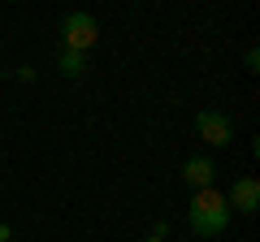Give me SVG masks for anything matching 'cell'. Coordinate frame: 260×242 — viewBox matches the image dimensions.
Returning a JSON list of instances; mask_svg holds the SVG:
<instances>
[{"instance_id":"1","label":"cell","mask_w":260,"mask_h":242,"mask_svg":"<svg viewBox=\"0 0 260 242\" xmlns=\"http://www.w3.org/2000/svg\"><path fill=\"white\" fill-rule=\"evenodd\" d=\"M186 225H191L200 238H217V233H225V225H230V204H225V195L217 186L195 190L191 208H186Z\"/></svg>"},{"instance_id":"2","label":"cell","mask_w":260,"mask_h":242,"mask_svg":"<svg viewBox=\"0 0 260 242\" xmlns=\"http://www.w3.org/2000/svg\"><path fill=\"white\" fill-rule=\"evenodd\" d=\"M95 39H100V22L91 13L74 9V13L61 18V48H70V52H91Z\"/></svg>"},{"instance_id":"3","label":"cell","mask_w":260,"mask_h":242,"mask_svg":"<svg viewBox=\"0 0 260 242\" xmlns=\"http://www.w3.org/2000/svg\"><path fill=\"white\" fill-rule=\"evenodd\" d=\"M195 134H200L208 147H225V143H234V121L225 117L221 108H200L195 112Z\"/></svg>"},{"instance_id":"4","label":"cell","mask_w":260,"mask_h":242,"mask_svg":"<svg viewBox=\"0 0 260 242\" xmlns=\"http://www.w3.org/2000/svg\"><path fill=\"white\" fill-rule=\"evenodd\" d=\"M225 204H230V212L251 216L260 208V182H256V177H239V182L225 190Z\"/></svg>"},{"instance_id":"5","label":"cell","mask_w":260,"mask_h":242,"mask_svg":"<svg viewBox=\"0 0 260 242\" xmlns=\"http://www.w3.org/2000/svg\"><path fill=\"white\" fill-rule=\"evenodd\" d=\"M182 182H186L191 190H208V186L217 182V160H213V156H191V160L182 165Z\"/></svg>"},{"instance_id":"6","label":"cell","mask_w":260,"mask_h":242,"mask_svg":"<svg viewBox=\"0 0 260 242\" xmlns=\"http://www.w3.org/2000/svg\"><path fill=\"white\" fill-rule=\"evenodd\" d=\"M56 69L65 78H83L87 74V52H70V48H56Z\"/></svg>"},{"instance_id":"7","label":"cell","mask_w":260,"mask_h":242,"mask_svg":"<svg viewBox=\"0 0 260 242\" xmlns=\"http://www.w3.org/2000/svg\"><path fill=\"white\" fill-rule=\"evenodd\" d=\"M243 65H247L251 74H256V69H260V52H256V48H247V52H243Z\"/></svg>"},{"instance_id":"8","label":"cell","mask_w":260,"mask_h":242,"mask_svg":"<svg viewBox=\"0 0 260 242\" xmlns=\"http://www.w3.org/2000/svg\"><path fill=\"white\" fill-rule=\"evenodd\" d=\"M152 238L165 242V238H169V221H156V225H152Z\"/></svg>"},{"instance_id":"9","label":"cell","mask_w":260,"mask_h":242,"mask_svg":"<svg viewBox=\"0 0 260 242\" xmlns=\"http://www.w3.org/2000/svg\"><path fill=\"white\" fill-rule=\"evenodd\" d=\"M0 242H9V225H0Z\"/></svg>"},{"instance_id":"10","label":"cell","mask_w":260,"mask_h":242,"mask_svg":"<svg viewBox=\"0 0 260 242\" xmlns=\"http://www.w3.org/2000/svg\"><path fill=\"white\" fill-rule=\"evenodd\" d=\"M139 242H160V238H152V233H148V238H139Z\"/></svg>"}]
</instances>
